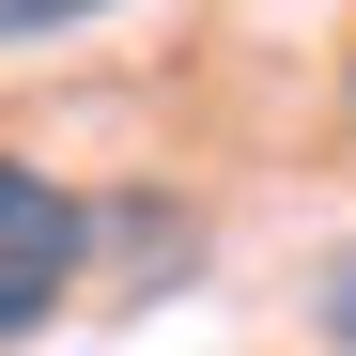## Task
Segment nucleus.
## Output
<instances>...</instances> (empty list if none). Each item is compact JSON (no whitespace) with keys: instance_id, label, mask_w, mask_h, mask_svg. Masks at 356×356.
<instances>
[{"instance_id":"nucleus-3","label":"nucleus","mask_w":356,"mask_h":356,"mask_svg":"<svg viewBox=\"0 0 356 356\" xmlns=\"http://www.w3.org/2000/svg\"><path fill=\"white\" fill-rule=\"evenodd\" d=\"M31 16H78V0H0V31H31Z\"/></svg>"},{"instance_id":"nucleus-1","label":"nucleus","mask_w":356,"mask_h":356,"mask_svg":"<svg viewBox=\"0 0 356 356\" xmlns=\"http://www.w3.org/2000/svg\"><path fill=\"white\" fill-rule=\"evenodd\" d=\"M93 264V202L63 186V170H31V155H0V341H31L47 310L78 294Z\"/></svg>"},{"instance_id":"nucleus-2","label":"nucleus","mask_w":356,"mask_h":356,"mask_svg":"<svg viewBox=\"0 0 356 356\" xmlns=\"http://www.w3.org/2000/svg\"><path fill=\"white\" fill-rule=\"evenodd\" d=\"M310 325H325V356H356V248H325V279H310Z\"/></svg>"}]
</instances>
